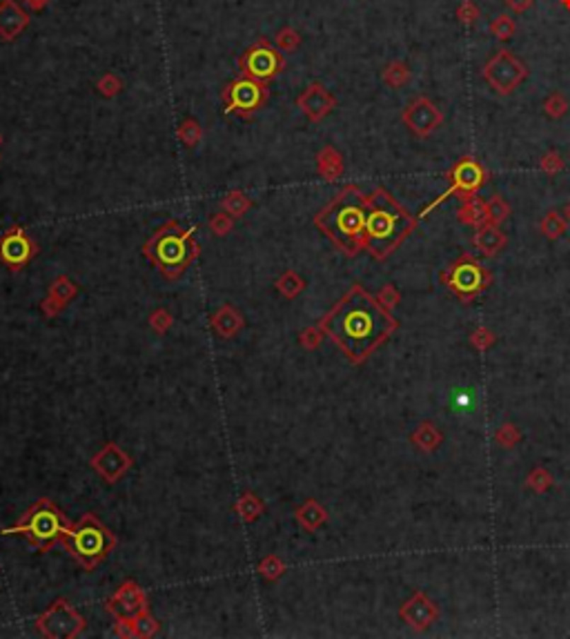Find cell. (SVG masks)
Listing matches in <instances>:
<instances>
[{"label": "cell", "instance_id": "cell-2", "mask_svg": "<svg viewBox=\"0 0 570 639\" xmlns=\"http://www.w3.org/2000/svg\"><path fill=\"white\" fill-rule=\"evenodd\" d=\"M414 221L408 212L399 205L390 194L377 190L367 199V219H365V241L363 246L375 256L383 258L401 243Z\"/></svg>", "mask_w": 570, "mask_h": 639}, {"label": "cell", "instance_id": "cell-14", "mask_svg": "<svg viewBox=\"0 0 570 639\" xmlns=\"http://www.w3.org/2000/svg\"><path fill=\"white\" fill-rule=\"evenodd\" d=\"M479 16H481V11H479V7L474 5V0H464V3L457 7V21L461 25H466V27L474 25Z\"/></svg>", "mask_w": 570, "mask_h": 639}, {"label": "cell", "instance_id": "cell-7", "mask_svg": "<svg viewBox=\"0 0 570 639\" xmlns=\"http://www.w3.org/2000/svg\"><path fill=\"white\" fill-rule=\"evenodd\" d=\"M149 252L165 272H176L190 261V243L178 232H163L152 243Z\"/></svg>", "mask_w": 570, "mask_h": 639}, {"label": "cell", "instance_id": "cell-19", "mask_svg": "<svg viewBox=\"0 0 570 639\" xmlns=\"http://www.w3.org/2000/svg\"><path fill=\"white\" fill-rule=\"evenodd\" d=\"M486 209H488V219H490L492 223L503 221L506 214H508V207H506V203L499 199V196H495V199H492V201L486 205Z\"/></svg>", "mask_w": 570, "mask_h": 639}, {"label": "cell", "instance_id": "cell-11", "mask_svg": "<svg viewBox=\"0 0 570 639\" xmlns=\"http://www.w3.org/2000/svg\"><path fill=\"white\" fill-rule=\"evenodd\" d=\"M410 76H412L410 67L404 63V60H394V63H390L386 69H383V83L397 89V87H404L410 81Z\"/></svg>", "mask_w": 570, "mask_h": 639}, {"label": "cell", "instance_id": "cell-23", "mask_svg": "<svg viewBox=\"0 0 570 639\" xmlns=\"http://www.w3.org/2000/svg\"><path fill=\"white\" fill-rule=\"evenodd\" d=\"M548 172H554V170H559L562 167V161H559V156L557 154H548L546 159H544V163H542Z\"/></svg>", "mask_w": 570, "mask_h": 639}, {"label": "cell", "instance_id": "cell-16", "mask_svg": "<svg viewBox=\"0 0 570 639\" xmlns=\"http://www.w3.org/2000/svg\"><path fill=\"white\" fill-rule=\"evenodd\" d=\"M464 283H468V285H477V283H479V270H477V265L466 263V265L457 267V272H455V285L457 287H464Z\"/></svg>", "mask_w": 570, "mask_h": 639}, {"label": "cell", "instance_id": "cell-13", "mask_svg": "<svg viewBox=\"0 0 570 639\" xmlns=\"http://www.w3.org/2000/svg\"><path fill=\"white\" fill-rule=\"evenodd\" d=\"M544 110L550 118H562L568 112V100L562 91H552L544 103Z\"/></svg>", "mask_w": 570, "mask_h": 639}, {"label": "cell", "instance_id": "cell-24", "mask_svg": "<svg viewBox=\"0 0 570 639\" xmlns=\"http://www.w3.org/2000/svg\"><path fill=\"white\" fill-rule=\"evenodd\" d=\"M564 5H566V7L570 9V0H564Z\"/></svg>", "mask_w": 570, "mask_h": 639}, {"label": "cell", "instance_id": "cell-5", "mask_svg": "<svg viewBox=\"0 0 570 639\" xmlns=\"http://www.w3.org/2000/svg\"><path fill=\"white\" fill-rule=\"evenodd\" d=\"M69 530L72 528L63 519V514L52 504H47V501H40L38 506H34L25 514V519L11 532L13 535H27L36 546L47 548L58 539H65L69 535Z\"/></svg>", "mask_w": 570, "mask_h": 639}, {"label": "cell", "instance_id": "cell-3", "mask_svg": "<svg viewBox=\"0 0 570 639\" xmlns=\"http://www.w3.org/2000/svg\"><path fill=\"white\" fill-rule=\"evenodd\" d=\"M365 219H367V201L365 196L348 188L336 196V201L326 207L319 217V227L326 232L336 246L346 252H357L365 241Z\"/></svg>", "mask_w": 570, "mask_h": 639}, {"label": "cell", "instance_id": "cell-22", "mask_svg": "<svg viewBox=\"0 0 570 639\" xmlns=\"http://www.w3.org/2000/svg\"><path fill=\"white\" fill-rule=\"evenodd\" d=\"M503 3L513 13H523V11H528L532 7L535 0H503Z\"/></svg>", "mask_w": 570, "mask_h": 639}, {"label": "cell", "instance_id": "cell-9", "mask_svg": "<svg viewBox=\"0 0 570 639\" xmlns=\"http://www.w3.org/2000/svg\"><path fill=\"white\" fill-rule=\"evenodd\" d=\"M484 180H486V172L481 165H477L472 159H461L450 172V183H452L450 192H457L464 199V196H470L479 190L484 185Z\"/></svg>", "mask_w": 570, "mask_h": 639}, {"label": "cell", "instance_id": "cell-6", "mask_svg": "<svg viewBox=\"0 0 570 639\" xmlns=\"http://www.w3.org/2000/svg\"><path fill=\"white\" fill-rule=\"evenodd\" d=\"M484 79L499 96H511L528 79V67L511 50H497L484 65Z\"/></svg>", "mask_w": 570, "mask_h": 639}, {"label": "cell", "instance_id": "cell-12", "mask_svg": "<svg viewBox=\"0 0 570 639\" xmlns=\"http://www.w3.org/2000/svg\"><path fill=\"white\" fill-rule=\"evenodd\" d=\"M490 34L495 36L497 40H511L513 36H515V32H517V23L508 16V13H499V16H495L492 18V23H490Z\"/></svg>", "mask_w": 570, "mask_h": 639}, {"label": "cell", "instance_id": "cell-4", "mask_svg": "<svg viewBox=\"0 0 570 639\" xmlns=\"http://www.w3.org/2000/svg\"><path fill=\"white\" fill-rule=\"evenodd\" d=\"M67 541H69L74 557L85 566H94L96 561H101L114 546V539L110 532H107V528L91 514L83 517V519L69 530Z\"/></svg>", "mask_w": 570, "mask_h": 639}, {"label": "cell", "instance_id": "cell-10", "mask_svg": "<svg viewBox=\"0 0 570 639\" xmlns=\"http://www.w3.org/2000/svg\"><path fill=\"white\" fill-rule=\"evenodd\" d=\"M29 252H32L29 250V241L21 234L5 238L3 246H0V254H3V258L11 265H23L29 258Z\"/></svg>", "mask_w": 570, "mask_h": 639}, {"label": "cell", "instance_id": "cell-8", "mask_svg": "<svg viewBox=\"0 0 570 639\" xmlns=\"http://www.w3.org/2000/svg\"><path fill=\"white\" fill-rule=\"evenodd\" d=\"M404 120L414 134L426 139V136H430L443 123V116L437 105L428 96H417L412 103H408V108L404 112Z\"/></svg>", "mask_w": 570, "mask_h": 639}, {"label": "cell", "instance_id": "cell-17", "mask_svg": "<svg viewBox=\"0 0 570 639\" xmlns=\"http://www.w3.org/2000/svg\"><path fill=\"white\" fill-rule=\"evenodd\" d=\"M272 67H274V58H272V54H268V52H258V54H254V58L250 60V69H252V74H256V76H268V74L272 71Z\"/></svg>", "mask_w": 570, "mask_h": 639}, {"label": "cell", "instance_id": "cell-20", "mask_svg": "<svg viewBox=\"0 0 570 639\" xmlns=\"http://www.w3.org/2000/svg\"><path fill=\"white\" fill-rule=\"evenodd\" d=\"M236 103L243 105V108H252L256 103V89L252 85H241L236 89Z\"/></svg>", "mask_w": 570, "mask_h": 639}, {"label": "cell", "instance_id": "cell-21", "mask_svg": "<svg viewBox=\"0 0 570 639\" xmlns=\"http://www.w3.org/2000/svg\"><path fill=\"white\" fill-rule=\"evenodd\" d=\"M544 230H546V234H550V236H559L562 234V230H564V221L554 214V212H550V217L544 221Z\"/></svg>", "mask_w": 570, "mask_h": 639}, {"label": "cell", "instance_id": "cell-1", "mask_svg": "<svg viewBox=\"0 0 570 639\" xmlns=\"http://www.w3.org/2000/svg\"><path fill=\"white\" fill-rule=\"evenodd\" d=\"M323 328L354 361H361L392 332L394 321L372 297L363 290H352L326 318Z\"/></svg>", "mask_w": 570, "mask_h": 639}, {"label": "cell", "instance_id": "cell-25", "mask_svg": "<svg viewBox=\"0 0 570 639\" xmlns=\"http://www.w3.org/2000/svg\"><path fill=\"white\" fill-rule=\"evenodd\" d=\"M566 214H568V219H570V205L566 207Z\"/></svg>", "mask_w": 570, "mask_h": 639}, {"label": "cell", "instance_id": "cell-15", "mask_svg": "<svg viewBox=\"0 0 570 639\" xmlns=\"http://www.w3.org/2000/svg\"><path fill=\"white\" fill-rule=\"evenodd\" d=\"M477 243L481 246V250L486 252H495L501 243H503V236L501 232H497L495 227H486V230L479 232V236H477Z\"/></svg>", "mask_w": 570, "mask_h": 639}, {"label": "cell", "instance_id": "cell-18", "mask_svg": "<svg viewBox=\"0 0 570 639\" xmlns=\"http://www.w3.org/2000/svg\"><path fill=\"white\" fill-rule=\"evenodd\" d=\"M484 217H488V209L481 201H470L464 209H461V219L468 223H481Z\"/></svg>", "mask_w": 570, "mask_h": 639}]
</instances>
